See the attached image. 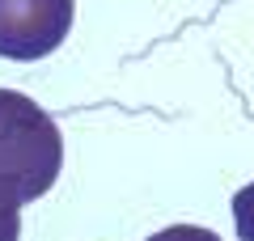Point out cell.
Wrapping results in <instances>:
<instances>
[{"label":"cell","instance_id":"6da1fadb","mask_svg":"<svg viewBox=\"0 0 254 241\" xmlns=\"http://www.w3.org/2000/svg\"><path fill=\"white\" fill-rule=\"evenodd\" d=\"M64 170V135L38 102L0 89V186L21 203L43 199Z\"/></svg>","mask_w":254,"mask_h":241},{"label":"cell","instance_id":"7a4b0ae2","mask_svg":"<svg viewBox=\"0 0 254 241\" xmlns=\"http://www.w3.org/2000/svg\"><path fill=\"white\" fill-rule=\"evenodd\" d=\"M76 0H0V55L4 60H43L68 38Z\"/></svg>","mask_w":254,"mask_h":241},{"label":"cell","instance_id":"3957f363","mask_svg":"<svg viewBox=\"0 0 254 241\" xmlns=\"http://www.w3.org/2000/svg\"><path fill=\"white\" fill-rule=\"evenodd\" d=\"M21 237V199L9 186H0V241Z\"/></svg>","mask_w":254,"mask_h":241},{"label":"cell","instance_id":"277c9868","mask_svg":"<svg viewBox=\"0 0 254 241\" xmlns=\"http://www.w3.org/2000/svg\"><path fill=\"white\" fill-rule=\"evenodd\" d=\"M233 224L242 241H254V182L233 195Z\"/></svg>","mask_w":254,"mask_h":241},{"label":"cell","instance_id":"5b68a950","mask_svg":"<svg viewBox=\"0 0 254 241\" xmlns=\"http://www.w3.org/2000/svg\"><path fill=\"white\" fill-rule=\"evenodd\" d=\"M148 241H220L212 229H199V224H170V229L153 233Z\"/></svg>","mask_w":254,"mask_h":241}]
</instances>
